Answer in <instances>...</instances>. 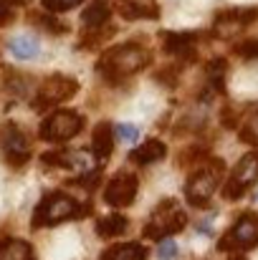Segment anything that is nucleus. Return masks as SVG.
<instances>
[{"label":"nucleus","mask_w":258,"mask_h":260,"mask_svg":"<svg viewBox=\"0 0 258 260\" xmlns=\"http://www.w3.org/2000/svg\"><path fill=\"white\" fill-rule=\"evenodd\" d=\"M152 61V53L145 48V46H137V43H124L119 48H109L99 63H96V71L104 74L109 81H122L137 71H142L147 63Z\"/></svg>","instance_id":"nucleus-1"},{"label":"nucleus","mask_w":258,"mask_h":260,"mask_svg":"<svg viewBox=\"0 0 258 260\" xmlns=\"http://www.w3.org/2000/svg\"><path fill=\"white\" fill-rule=\"evenodd\" d=\"M223 170H225L223 159L205 157V162L192 172V177L185 184V197L192 207H205L210 202V197L215 194V189L223 179Z\"/></svg>","instance_id":"nucleus-2"},{"label":"nucleus","mask_w":258,"mask_h":260,"mask_svg":"<svg viewBox=\"0 0 258 260\" xmlns=\"http://www.w3.org/2000/svg\"><path fill=\"white\" fill-rule=\"evenodd\" d=\"M185 225H187V212L175 200H165V202L157 205V210L147 220L145 238L147 240H162V238H170L175 233H180Z\"/></svg>","instance_id":"nucleus-3"},{"label":"nucleus","mask_w":258,"mask_h":260,"mask_svg":"<svg viewBox=\"0 0 258 260\" xmlns=\"http://www.w3.org/2000/svg\"><path fill=\"white\" fill-rule=\"evenodd\" d=\"M76 215H81V212H79V202L74 197H69L64 192H51L36 207V212H33V228L59 225V222H66V220H71Z\"/></svg>","instance_id":"nucleus-4"},{"label":"nucleus","mask_w":258,"mask_h":260,"mask_svg":"<svg viewBox=\"0 0 258 260\" xmlns=\"http://www.w3.org/2000/svg\"><path fill=\"white\" fill-rule=\"evenodd\" d=\"M79 91V81L71 79V76H64V74H53L48 76L41 86H38V93L33 99V109L36 111H46V109H53L69 99H74Z\"/></svg>","instance_id":"nucleus-5"},{"label":"nucleus","mask_w":258,"mask_h":260,"mask_svg":"<svg viewBox=\"0 0 258 260\" xmlns=\"http://www.w3.org/2000/svg\"><path fill=\"white\" fill-rule=\"evenodd\" d=\"M84 116L76 114V111H69V109H61V111H53L43 124H41V139L43 142H53V144H61V142H69L74 139L81 129H84Z\"/></svg>","instance_id":"nucleus-6"},{"label":"nucleus","mask_w":258,"mask_h":260,"mask_svg":"<svg viewBox=\"0 0 258 260\" xmlns=\"http://www.w3.org/2000/svg\"><path fill=\"white\" fill-rule=\"evenodd\" d=\"M256 245H258V215L256 212H246L223 235V240L218 243V250H223V253H241V250H251Z\"/></svg>","instance_id":"nucleus-7"},{"label":"nucleus","mask_w":258,"mask_h":260,"mask_svg":"<svg viewBox=\"0 0 258 260\" xmlns=\"http://www.w3.org/2000/svg\"><path fill=\"white\" fill-rule=\"evenodd\" d=\"M258 182V149L243 154L238 159V165L233 167V172L228 177V182L223 184V197L225 200H241L246 194L248 187H253Z\"/></svg>","instance_id":"nucleus-8"},{"label":"nucleus","mask_w":258,"mask_h":260,"mask_svg":"<svg viewBox=\"0 0 258 260\" xmlns=\"http://www.w3.org/2000/svg\"><path fill=\"white\" fill-rule=\"evenodd\" d=\"M256 18H258L256 8H231V10H223L213 20V36L220 38V41H231L243 28H248Z\"/></svg>","instance_id":"nucleus-9"},{"label":"nucleus","mask_w":258,"mask_h":260,"mask_svg":"<svg viewBox=\"0 0 258 260\" xmlns=\"http://www.w3.org/2000/svg\"><path fill=\"white\" fill-rule=\"evenodd\" d=\"M0 157L10 167H23L31 159L28 139L15 124H5L0 129Z\"/></svg>","instance_id":"nucleus-10"},{"label":"nucleus","mask_w":258,"mask_h":260,"mask_svg":"<svg viewBox=\"0 0 258 260\" xmlns=\"http://www.w3.org/2000/svg\"><path fill=\"white\" fill-rule=\"evenodd\" d=\"M137 177L132 172H119L117 177H111V182L104 189V202L109 207H129L137 197Z\"/></svg>","instance_id":"nucleus-11"},{"label":"nucleus","mask_w":258,"mask_h":260,"mask_svg":"<svg viewBox=\"0 0 258 260\" xmlns=\"http://www.w3.org/2000/svg\"><path fill=\"white\" fill-rule=\"evenodd\" d=\"M117 10L124 20H157L160 18L157 0H117Z\"/></svg>","instance_id":"nucleus-12"},{"label":"nucleus","mask_w":258,"mask_h":260,"mask_svg":"<svg viewBox=\"0 0 258 260\" xmlns=\"http://www.w3.org/2000/svg\"><path fill=\"white\" fill-rule=\"evenodd\" d=\"M195 41H197V33H162L165 51L170 56H177L180 61L195 58Z\"/></svg>","instance_id":"nucleus-13"},{"label":"nucleus","mask_w":258,"mask_h":260,"mask_svg":"<svg viewBox=\"0 0 258 260\" xmlns=\"http://www.w3.org/2000/svg\"><path fill=\"white\" fill-rule=\"evenodd\" d=\"M91 149H94V157H96V162H99V165H104V162L111 157V152H114V129H111L106 121L96 124Z\"/></svg>","instance_id":"nucleus-14"},{"label":"nucleus","mask_w":258,"mask_h":260,"mask_svg":"<svg viewBox=\"0 0 258 260\" xmlns=\"http://www.w3.org/2000/svg\"><path fill=\"white\" fill-rule=\"evenodd\" d=\"M165 154H167V147L160 139H147L145 144H139L137 149H132L129 159L134 165H139V167H147V165H155V162L165 159Z\"/></svg>","instance_id":"nucleus-15"},{"label":"nucleus","mask_w":258,"mask_h":260,"mask_svg":"<svg viewBox=\"0 0 258 260\" xmlns=\"http://www.w3.org/2000/svg\"><path fill=\"white\" fill-rule=\"evenodd\" d=\"M127 228H129V220L124 217V215H106V217H99L96 220V235L99 238H104V240H109V238H119V235H124L127 233Z\"/></svg>","instance_id":"nucleus-16"},{"label":"nucleus","mask_w":258,"mask_h":260,"mask_svg":"<svg viewBox=\"0 0 258 260\" xmlns=\"http://www.w3.org/2000/svg\"><path fill=\"white\" fill-rule=\"evenodd\" d=\"M111 15V5L109 0H91L81 10V23L86 28H96V25H104Z\"/></svg>","instance_id":"nucleus-17"},{"label":"nucleus","mask_w":258,"mask_h":260,"mask_svg":"<svg viewBox=\"0 0 258 260\" xmlns=\"http://www.w3.org/2000/svg\"><path fill=\"white\" fill-rule=\"evenodd\" d=\"M10 53L18 58V61H31L38 56V41L36 36H28V33H20L15 38H10Z\"/></svg>","instance_id":"nucleus-18"},{"label":"nucleus","mask_w":258,"mask_h":260,"mask_svg":"<svg viewBox=\"0 0 258 260\" xmlns=\"http://www.w3.org/2000/svg\"><path fill=\"white\" fill-rule=\"evenodd\" d=\"M147 258V248L139 243H122L114 245L109 250H104L101 260H145Z\"/></svg>","instance_id":"nucleus-19"},{"label":"nucleus","mask_w":258,"mask_h":260,"mask_svg":"<svg viewBox=\"0 0 258 260\" xmlns=\"http://www.w3.org/2000/svg\"><path fill=\"white\" fill-rule=\"evenodd\" d=\"M0 260H36L33 258V250L25 240H18V238H8V240H0Z\"/></svg>","instance_id":"nucleus-20"},{"label":"nucleus","mask_w":258,"mask_h":260,"mask_svg":"<svg viewBox=\"0 0 258 260\" xmlns=\"http://www.w3.org/2000/svg\"><path fill=\"white\" fill-rule=\"evenodd\" d=\"M225 74H228V63H225V58H213V61L208 63L205 76H208V84H210L213 91H218V93L225 91Z\"/></svg>","instance_id":"nucleus-21"},{"label":"nucleus","mask_w":258,"mask_h":260,"mask_svg":"<svg viewBox=\"0 0 258 260\" xmlns=\"http://www.w3.org/2000/svg\"><path fill=\"white\" fill-rule=\"evenodd\" d=\"M114 36V28L111 25H96V28H86V33H84V38L79 41V48H99L106 38H111Z\"/></svg>","instance_id":"nucleus-22"},{"label":"nucleus","mask_w":258,"mask_h":260,"mask_svg":"<svg viewBox=\"0 0 258 260\" xmlns=\"http://www.w3.org/2000/svg\"><path fill=\"white\" fill-rule=\"evenodd\" d=\"M33 23H38V25H46V30H51V33H64L66 30V23H61L59 18H51V15H33Z\"/></svg>","instance_id":"nucleus-23"},{"label":"nucleus","mask_w":258,"mask_h":260,"mask_svg":"<svg viewBox=\"0 0 258 260\" xmlns=\"http://www.w3.org/2000/svg\"><path fill=\"white\" fill-rule=\"evenodd\" d=\"M23 3L25 0H0V25H8L15 18V8Z\"/></svg>","instance_id":"nucleus-24"},{"label":"nucleus","mask_w":258,"mask_h":260,"mask_svg":"<svg viewBox=\"0 0 258 260\" xmlns=\"http://www.w3.org/2000/svg\"><path fill=\"white\" fill-rule=\"evenodd\" d=\"M236 53L241 58H258V38H248V41H241L236 46Z\"/></svg>","instance_id":"nucleus-25"},{"label":"nucleus","mask_w":258,"mask_h":260,"mask_svg":"<svg viewBox=\"0 0 258 260\" xmlns=\"http://www.w3.org/2000/svg\"><path fill=\"white\" fill-rule=\"evenodd\" d=\"M114 137H119L124 142H134L139 137V129L134 124H119V126H114Z\"/></svg>","instance_id":"nucleus-26"},{"label":"nucleus","mask_w":258,"mask_h":260,"mask_svg":"<svg viewBox=\"0 0 258 260\" xmlns=\"http://www.w3.org/2000/svg\"><path fill=\"white\" fill-rule=\"evenodd\" d=\"M81 0H43V8L48 10V13H59V10H71V8H76Z\"/></svg>","instance_id":"nucleus-27"},{"label":"nucleus","mask_w":258,"mask_h":260,"mask_svg":"<svg viewBox=\"0 0 258 260\" xmlns=\"http://www.w3.org/2000/svg\"><path fill=\"white\" fill-rule=\"evenodd\" d=\"M157 255H160V260H175V255H177V245H175V240L162 238V243H160V248H157Z\"/></svg>","instance_id":"nucleus-28"},{"label":"nucleus","mask_w":258,"mask_h":260,"mask_svg":"<svg viewBox=\"0 0 258 260\" xmlns=\"http://www.w3.org/2000/svg\"><path fill=\"white\" fill-rule=\"evenodd\" d=\"M231 260H246V255H243V253H233V255H231Z\"/></svg>","instance_id":"nucleus-29"},{"label":"nucleus","mask_w":258,"mask_h":260,"mask_svg":"<svg viewBox=\"0 0 258 260\" xmlns=\"http://www.w3.org/2000/svg\"><path fill=\"white\" fill-rule=\"evenodd\" d=\"M253 116H256V121H258V111H256V114H253Z\"/></svg>","instance_id":"nucleus-30"}]
</instances>
